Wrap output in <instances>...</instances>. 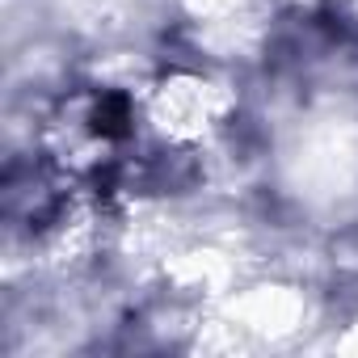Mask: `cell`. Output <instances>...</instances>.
<instances>
[{
  "label": "cell",
  "instance_id": "obj_1",
  "mask_svg": "<svg viewBox=\"0 0 358 358\" xmlns=\"http://www.w3.org/2000/svg\"><path fill=\"white\" fill-rule=\"evenodd\" d=\"M93 131L106 135V139L127 135V101H122V97H101V106H97V114H93Z\"/></svg>",
  "mask_w": 358,
  "mask_h": 358
}]
</instances>
